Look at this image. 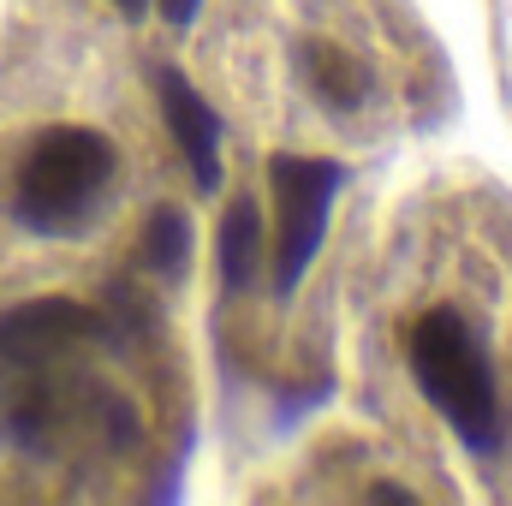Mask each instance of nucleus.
I'll return each instance as SVG.
<instances>
[{
    "label": "nucleus",
    "mask_w": 512,
    "mask_h": 506,
    "mask_svg": "<svg viewBox=\"0 0 512 506\" xmlns=\"http://www.w3.org/2000/svg\"><path fill=\"white\" fill-rule=\"evenodd\" d=\"M137 143L114 96L42 90V66L0 96V256L102 245L131 203Z\"/></svg>",
    "instance_id": "1"
},
{
    "label": "nucleus",
    "mask_w": 512,
    "mask_h": 506,
    "mask_svg": "<svg viewBox=\"0 0 512 506\" xmlns=\"http://www.w3.org/2000/svg\"><path fill=\"white\" fill-rule=\"evenodd\" d=\"M512 322L495 286L429 292L399 322V364L429 417L477 459L501 465L512 453Z\"/></svg>",
    "instance_id": "2"
},
{
    "label": "nucleus",
    "mask_w": 512,
    "mask_h": 506,
    "mask_svg": "<svg viewBox=\"0 0 512 506\" xmlns=\"http://www.w3.org/2000/svg\"><path fill=\"white\" fill-rule=\"evenodd\" d=\"M292 96L334 131H370L387 114V60L376 12H352L346 0H316L286 36Z\"/></svg>",
    "instance_id": "3"
},
{
    "label": "nucleus",
    "mask_w": 512,
    "mask_h": 506,
    "mask_svg": "<svg viewBox=\"0 0 512 506\" xmlns=\"http://www.w3.org/2000/svg\"><path fill=\"white\" fill-rule=\"evenodd\" d=\"M346 167L328 155H274L268 161V191H274V233H268V274L274 292H298L310 262L328 239V209L340 191Z\"/></svg>",
    "instance_id": "4"
},
{
    "label": "nucleus",
    "mask_w": 512,
    "mask_h": 506,
    "mask_svg": "<svg viewBox=\"0 0 512 506\" xmlns=\"http://www.w3.org/2000/svg\"><path fill=\"white\" fill-rule=\"evenodd\" d=\"M155 90H161V114H167V126H173V143H179V155H185L197 191H221V120H215V108H209L173 66H161Z\"/></svg>",
    "instance_id": "5"
},
{
    "label": "nucleus",
    "mask_w": 512,
    "mask_h": 506,
    "mask_svg": "<svg viewBox=\"0 0 512 506\" xmlns=\"http://www.w3.org/2000/svg\"><path fill=\"white\" fill-rule=\"evenodd\" d=\"M262 251H268V233H262L256 197H233V209L221 221V280L233 292H251L262 274Z\"/></svg>",
    "instance_id": "6"
},
{
    "label": "nucleus",
    "mask_w": 512,
    "mask_h": 506,
    "mask_svg": "<svg viewBox=\"0 0 512 506\" xmlns=\"http://www.w3.org/2000/svg\"><path fill=\"white\" fill-rule=\"evenodd\" d=\"M143 268L161 274L167 286L191 274V221H185V209H173V203H155V209H149V227H143Z\"/></svg>",
    "instance_id": "7"
},
{
    "label": "nucleus",
    "mask_w": 512,
    "mask_h": 506,
    "mask_svg": "<svg viewBox=\"0 0 512 506\" xmlns=\"http://www.w3.org/2000/svg\"><path fill=\"white\" fill-rule=\"evenodd\" d=\"M197 6H203V0H161V18H167V24H191Z\"/></svg>",
    "instance_id": "8"
},
{
    "label": "nucleus",
    "mask_w": 512,
    "mask_h": 506,
    "mask_svg": "<svg viewBox=\"0 0 512 506\" xmlns=\"http://www.w3.org/2000/svg\"><path fill=\"white\" fill-rule=\"evenodd\" d=\"M108 6H114V12H126V18H143V12H149V0H108Z\"/></svg>",
    "instance_id": "9"
}]
</instances>
